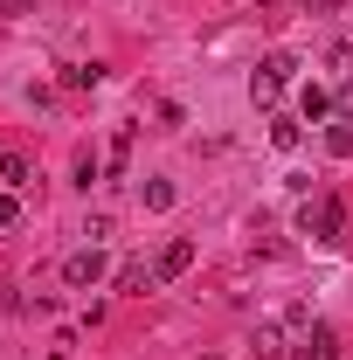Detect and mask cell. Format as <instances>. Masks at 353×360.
<instances>
[{"label":"cell","mask_w":353,"mask_h":360,"mask_svg":"<svg viewBox=\"0 0 353 360\" xmlns=\"http://www.w3.org/2000/svg\"><path fill=\"white\" fill-rule=\"evenodd\" d=\"M298 229H305L312 243H340V229H347V208H340L333 194H319V201H305V208H298Z\"/></svg>","instance_id":"1"},{"label":"cell","mask_w":353,"mask_h":360,"mask_svg":"<svg viewBox=\"0 0 353 360\" xmlns=\"http://www.w3.org/2000/svg\"><path fill=\"white\" fill-rule=\"evenodd\" d=\"M97 277H104V250H97V243H90V250H70V257H63V284H70V291H90Z\"/></svg>","instance_id":"2"},{"label":"cell","mask_w":353,"mask_h":360,"mask_svg":"<svg viewBox=\"0 0 353 360\" xmlns=\"http://www.w3.org/2000/svg\"><path fill=\"white\" fill-rule=\"evenodd\" d=\"M291 360H340V333L333 326H305V340H298Z\"/></svg>","instance_id":"3"},{"label":"cell","mask_w":353,"mask_h":360,"mask_svg":"<svg viewBox=\"0 0 353 360\" xmlns=\"http://www.w3.org/2000/svg\"><path fill=\"white\" fill-rule=\"evenodd\" d=\"M160 284H167V277H187V270H194V243H187V236H174V243H167V250H160Z\"/></svg>","instance_id":"4"},{"label":"cell","mask_w":353,"mask_h":360,"mask_svg":"<svg viewBox=\"0 0 353 360\" xmlns=\"http://www.w3.org/2000/svg\"><path fill=\"white\" fill-rule=\"evenodd\" d=\"M153 284H160V270H146V264H125V270H118V291H125V298H146Z\"/></svg>","instance_id":"5"},{"label":"cell","mask_w":353,"mask_h":360,"mask_svg":"<svg viewBox=\"0 0 353 360\" xmlns=\"http://www.w3.org/2000/svg\"><path fill=\"white\" fill-rule=\"evenodd\" d=\"M0 180H7V187L21 194V187H35V167H28L21 153H0Z\"/></svg>","instance_id":"6"},{"label":"cell","mask_w":353,"mask_h":360,"mask_svg":"<svg viewBox=\"0 0 353 360\" xmlns=\"http://www.w3.org/2000/svg\"><path fill=\"white\" fill-rule=\"evenodd\" d=\"M257 70H264V77H277V84H291V77H298V56H291V49H270Z\"/></svg>","instance_id":"7"},{"label":"cell","mask_w":353,"mask_h":360,"mask_svg":"<svg viewBox=\"0 0 353 360\" xmlns=\"http://www.w3.org/2000/svg\"><path fill=\"white\" fill-rule=\"evenodd\" d=\"M326 153H333V160H353V118L326 125Z\"/></svg>","instance_id":"8"},{"label":"cell","mask_w":353,"mask_h":360,"mask_svg":"<svg viewBox=\"0 0 353 360\" xmlns=\"http://www.w3.org/2000/svg\"><path fill=\"white\" fill-rule=\"evenodd\" d=\"M298 139H305L298 118H277V125H270V146H277V153H298Z\"/></svg>","instance_id":"9"},{"label":"cell","mask_w":353,"mask_h":360,"mask_svg":"<svg viewBox=\"0 0 353 360\" xmlns=\"http://www.w3.org/2000/svg\"><path fill=\"white\" fill-rule=\"evenodd\" d=\"M326 111H333V97H326V90L312 84L305 97H298V118H305V125H319V118H326Z\"/></svg>","instance_id":"10"},{"label":"cell","mask_w":353,"mask_h":360,"mask_svg":"<svg viewBox=\"0 0 353 360\" xmlns=\"http://www.w3.org/2000/svg\"><path fill=\"white\" fill-rule=\"evenodd\" d=\"M63 84H70V90H97V84H104V63H77V70H63Z\"/></svg>","instance_id":"11"},{"label":"cell","mask_w":353,"mask_h":360,"mask_svg":"<svg viewBox=\"0 0 353 360\" xmlns=\"http://www.w3.org/2000/svg\"><path fill=\"white\" fill-rule=\"evenodd\" d=\"M146 208L167 215V208H174V180H146Z\"/></svg>","instance_id":"12"},{"label":"cell","mask_w":353,"mask_h":360,"mask_svg":"<svg viewBox=\"0 0 353 360\" xmlns=\"http://www.w3.org/2000/svg\"><path fill=\"white\" fill-rule=\"evenodd\" d=\"M250 347H257V360H277V354H284V340H277V326H257V340H250Z\"/></svg>","instance_id":"13"},{"label":"cell","mask_w":353,"mask_h":360,"mask_svg":"<svg viewBox=\"0 0 353 360\" xmlns=\"http://www.w3.org/2000/svg\"><path fill=\"white\" fill-rule=\"evenodd\" d=\"M277 90H284V84H277V77H264V70L250 77V97H257V104H277Z\"/></svg>","instance_id":"14"},{"label":"cell","mask_w":353,"mask_h":360,"mask_svg":"<svg viewBox=\"0 0 353 360\" xmlns=\"http://www.w3.org/2000/svg\"><path fill=\"white\" fill-rule=\"evenodd\" d=\"M132 160V125H118V139H111V167H125Z\"/></svg>","instance_id":"15"},{"label":"cell","mask_w":353,"mask_h":360,"mask_svg":"<svg viewBox=\"0 0 353 360\" xmlns=\"http://www.w3.org/2000/svg\"><path fill=\"white\" fill-rule=\"evenodd\" d=\"M21 222V201H14V194H0V229H14Z\"/></svg>","instance_id":"16"},{"label":"cell","mask_w":353,"mask_h":360,"mask_svg":"<svg viewBox=\"0 0 353 360\" xmlns=\"http://www.w3.org/2000/svg\"><path fill=\"white\" fill-rule=\"evenodd\" d=\"M333 111H340V118H353V77L340 84V97H333Z\"/></svg>","instance_id":"17"},{"label":"cell","mask_w":353,"mask_h":360,"mask_svg":"<svg viewBox=\"0 0 353 360\" xmlns=\"http://www.w3.org/2000/svg\"><path fill=\"white\" fill-rule=\"evenodd\" d=\"M333 7H340V0H312V14H333Z\"/></svg>","instance_id":"18"}]
</instances>
